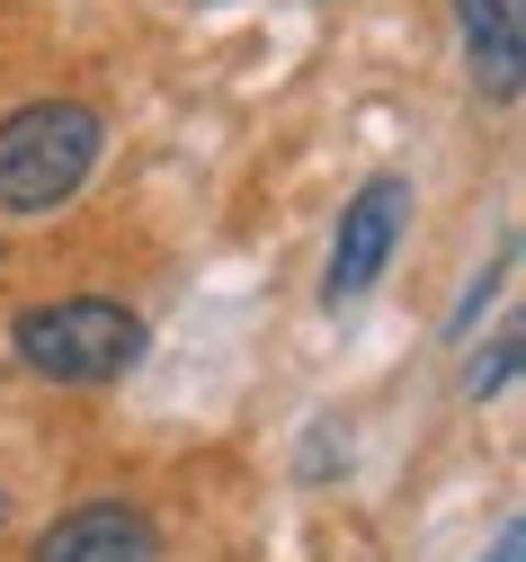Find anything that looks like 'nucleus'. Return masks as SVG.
Instances as JSON below:
<instances>
[{"label":"nucleus","instance_id":"f257e3e1","mask_svg":"<svg viewBox=\"0 0 526 562\" xmlns=\"http://www.w3.org/2000/svg\"><path fill=\"white\" fill-rule=\"evenodd\" d=\"M99 153H108V125L81 99H36L0 116V215H54L63 196H81Z\"/></svg>","mask_w":526,"mask_h":562},{"label":"nucleus","instance_id":"f03ea898","mask_svg":"<svg viewBox=\"0 0 526 562\" xmlns=\"http://www.w3.org/2000/svg\"><path fill=\"white\" fill-rule=\"evenodd\" d=\"M10 348L45 384H108V375H125L143 358V322L125 304H108V295H63V304L19 313Z\"/></svg>","mask_w":526,"mask_h":562},{"label":"nucleus","instance_id":"7ed1b4c3","mask_svg":"<svg viewBox=\"0 0 526 562\" xmlns=\"http://www.w3.org/2000/svg\"><path fill=\"white\" fill-rule=\"evenodd\" d=\"M402 224H411V188H402V179H366V188L348 196V215H339V241H331V277H322V295H331V304H357L374 277H384Z\"/></svg>","mask_w":526,"mask_h":562},{"label":"nucleus","instance_id":"20e7f679","mask_svg":"<svg viewBox=\"0 0 526 562\" xmlns=\"http://www.w3.org/2000/svg\"><path fill=\"white\" fill-rule=\"evenodd\" d=\"M36 562H161V536L125 501H81L71 518H54L36 536Z\"/></svg>","mask_w":526,"mask_h":562},{"label":"nucleus","instance_id":"39448f33","mask_svg":"<svg viewBox=\"0 0 526 562\" xmlns=\"http://www.w3.org/2000/svg\"><path fill=\"white\" fill-rule=\"evenodd\" d=\"M465 10V54H473V81L491 99L526 90V10L517 0H456Z\"/></svg>","mask_w":526,"mask_h":562},{"label":"nucleus","instance_id":"423d86ee","mask_svg":"<svg viewBox=\"0 0 526 562\" xmlns=\"http://www.w3.org/2000/svg\"><path fill=\"white\" fill-rule=\"evenodd\" d=\"M508 375H517V330H500V339H491V358H473V367H465V393L482 402V393H500Z\"/></svg>","mask_w":526,"mask_h":562},{"label":"nucleus","instance_id":"0eeeda50","mask_svg":"<svg viewBox=\"0 0 526 562\" xmlns=\"http://www.w3.org/2000/svg\"><path fill=\"white\" fill-rule=\"evenodd\" d=\"M491 562H526V527H500V544H491Z\"/></svg>","mask_w":526,"mask_h":562}]
</instances>
